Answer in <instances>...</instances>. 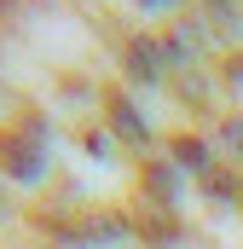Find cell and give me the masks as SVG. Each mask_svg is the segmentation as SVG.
I'll return each mask as SVG.
<instances>
[{
	"label": "cell",
	"instance_id": "obj_1",
	"mask_svg": "<svg viewBox=\"0 0 243 249\" xmlns=\"http://www.w3.org/2000/svg\"><path fill=\"white\" fill-rule=\"evenodd\" d=\"M226 139H232V151H243V122H226Z\"/></svg>",
	"mask_w": 243,
	"mask_h": 249
}]
</instances>
